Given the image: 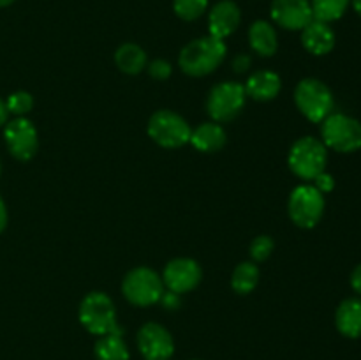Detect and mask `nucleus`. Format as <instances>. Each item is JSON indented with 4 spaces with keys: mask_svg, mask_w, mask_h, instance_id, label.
<instances>
[{
    "mask_svg": "<svg viewBox=\"0 0 361 360\" xmlns=\"http://www.w3.org/2000/svg\"><path fill=\"white\" fill-rule=\"evenodd\" d=\"M226 56V44L222 39L208 35L200 37L196 41H190L180 53V67L185 74L194 78L207 76L214 73L219 64Z\"/></svg>",
    "mask_w": 361,
    "mask_h": 360,
    "instance_id": "f257e3e1",
    "label": "nucleus"
},
{
    "mask_svg": "<svg viewBox=\"0 0 361 360\" xmlns=\"http://www.w3.org/2000/svg\"><path fill=\"white\" fill-rule=\"evenodd\" d=\"M80 321L90 334L106 335L122 332L116 323V311L113 300L102 292H92L81 300Z\"/></svg>",
    "mask_w": 361,
    "mask_h": 360,
    "instance_id": "f03ea898",
    "label": "nucleus"
},
{
    "mask_svg": "<svg viewBox=\"0 0 361 360\" xmlns=\"http://www.w3.org/2000/svg\"><path fill=\"white\" fill-rule=\"evenodd\" d=\"M295 102L302 115L316 124H321L328 115H331L335 106L330 87L316 78H305L296 85Z\"/></svg>",
    "mask_w": 361,
    "mask_h": 360,
    "instance_id": "7ed1b4c3",
    "label": "nucleus"
},
{
    "mask_svg": "<svg viewBox=\"0 0 361 360\" xmlns=\"http://www.w3.org/2000/svg\"><path fill=\"white\" fill-rule=\"evenodd\" d=\"M288 162L296 176L303 180H314L326 168V145L312 136L300 138L289 150Z\"/></svg>",
    "mask_w": 361,
    "mask_h": 360,
    "instance_id": "20e7f679",
    "label": "nucleus"
},
{
    "mask_svg": "<svg viewBox=\"0 0 361 360\" xmlns=\"http://www.w3.org/2000/svg\"><path fill=\"white\" fill-rule=\"evenodd\" d=\"M321 136L335 152L351 154L361 148V122L344 113H331L321 122Z\"/></svg>",
    "mask_w": 361,
    "mask_h": 360,
    "instance_id": "39448f33",
    "label": "nucleus"
},
{
    "mask_svg": "<svg viewBox=\"0 0 361 360\" xmlns=\"http://www.w3.org/2000/svg\"><path fill=\"white\" fill-rule=\"evenodd\" d=\"M122 292L130 304L147 307L161 300L164 293V282L152 268L137 267L123 277Z\"/></svg>",
    "mask_w": 361,
    "mask_h": 360,
    "instance_id": "423d86ee",
    "label": "nucleus"
},
{
    "mask_svg": "<svg viewBox=\"0 0 361 360\" xmlns=\"http://www.w3.org/2000/svg\"><path fill=\"white\" fill-rule=\"evenodd\" d=\"M192 129L171 109H159L148 120V136L164 148H178L190 140Z\"/></svg>",
    "mask_w": 361,
    "mask_h": 360,
    "instance_id": "0eeeda50",
    "label": "nucleus"
},
{
    "mask_svg": "<svg viewBox=\"0 0 361 360\" xmlns=\"http://www.w3.org/2000/svg\"><path fill=\"white\" fill-rule=\"evenodd\" d=\"M291 221L300 228H314L324 214V196L314 186H298L288 201Z\"/></svg>",
    "mask_w": 361,
    "mask_h": 360,
    "instance_id": "6e6552de",
    "label": "nucleus"
},
{
    "mask_svg": "<svg viewBox=\"0 0 361 360\" xmlns=\"http://www.w3.org/2000/svg\"><path fill=\"white\" fill-rule=\"evenodd\" d=\"M245 88L236 81H224L215 85L208 94L207 109L215 122H229L240 115L245 106Z\"/></svg>",
    "mask_w": 361,
    "mask_h": 360,
    "instance_id": "1a4fd4ad",
    "label": "nucleus"
},
{
    "mask_svg": "<svg viewBox=\"0 0 361 360\" xmlns=\"http://www.w3.org/2000/svg\"><path fill=\"white\" fill-rule=\"evenodd\" d=\"M4 138H6V145L9 148L11 154L20 161H28L35 155L39 147L37 131H35L34 124L30 120L18 116V119L11 120L4 131Z\"/></svg>",
    "mask_w": 361,
    "mask_h": 360,
    "instance_id": "9d476101",
    "label": "nucleus"
},
{
    "mask_svg": "<svg viewBox=\"0 0 361 360\" xmlns=\"http://www.w3.org/2000/svg\"><path fill=\"white\" fill-rule=\"evenodd\" d=\"M137 348L145 360H169L175 352V342L162 325L145 323L137 332Z\"/></svg>",
    "mask_w": 361,
    "mask_h": 360,
    "instance_id": "9b49d317",
    "label": "nucleus"
},
{
    "mask_svg": "<svg viewBox=\"0 0 361 360\" xmlns=\"http://www.w3.org/2000/svg\"><path fill=\"white\" fill-rule=\"evenodd\" d=\"M201 277H203V272L196 261L190 260V258H175L166 265L162 282L169 292L182 295V293L196 288Z\"/></svg>",
    "mask_w": 361,
    "mask_h": 360,
    "instance_id": "f8f14e48",
    "label": "nucleus"
},
{
    "mask_svg": "<svg viewBox=\"0 0 361 360\" xmlns=\"http://www.w3.org/2000/svg\"><path fill=\"white\" fill-rule=\"evenodd\" d=\"M271 18L286 30H303L314 20L309 0H274Z\"/></svg>",
    "mask_w": 361,
    "mask_h": 360,
    "instance_id": "ddd939ff",
    "label": "nucleus"
},
{
    "mask_svg": "<svg viewBox=\"0 0 361 360\" xmlns=\"http://www.w3.org/2000/svg\"><path fill=\"white\" fill-rule=\"evenodd\" d=\"M240 20H242L240 7L233 0H221L212 7L210 14H208L210 35L224 41L228 35H231L238 28Z\"/></svg>",
    "mask_w": 361,
    "mask_h": 360,
    "instance_id": "4468645a",
    "label": "nucleus"
},
{
    "mask_svg": "<svg viewBox=\"0 0 361 360\" xmlns=\"http://www.w3.org/2000/svg\"><path fill=\"white\" fill-rule=\"evenodd\" d=\"M302 44L309 53L316 56L328 55L335 48V32L330 23L312 20L302 30Z\"/></svg>",
    "mask_w": 361,
    "mask_h": 360,
    "instance_id": "2eb2a0df",
    "label": "nucleus"
},
{
    "mask_svg": "<svg viewBox=\"0 0 361 360\" xmlns=\"http://www.w3.org/2000/svg\"><path fill=\"white\" fill-rule=\"evenodd\" d=\"M335 325H337V330L345 337H361V299L351 296V299L342 300L335 313Z\"/></svg>",
    "mask_w": 361,
    "mask_h": 360,
    "instance_id": "dca6fc26",
    "label": "nucleus"
},
{
    "mask_svg": "<svg viewBox=\"0 0 361 360\" xmlns=\"http://www.w3.org/2000/svg\"><path fill=\"white\" fill-rule=\"evenodd\" d=\"M245 94L256 101H271L281 92V78L274 71H257L245 83Z\"/></svg>",
    "mask_w": 361,
    "mask_h": 360,
    "instance_id": "f3484780",
    "label": "nucleus"
},
{
    "mask_svg": "<svg viewBox=\"0 0 361 360\" xmlns=\"http://www.w3.org/2000/svg\"><path fill=\"white\" fill-rule=\"evenodd\" d=\"M249 42L250 48L261 56L275 55L279 48L277 32L268 21L257 20L249 28Z\"/></svg>",
    "mask_w": 361,
    "mask_h": 360,
    "instance_id": "a211bd4d",
    "label": "nucleus"
},
{
    "mask_svg": "<svg viewBox=\"0 0 361 360\" xmlns=\"http://www.w3.org/2000/svg\"><path fill=\"white\" fill-rule=\"evenodd\" d=\"M190 143L201 152H217L226 143V131L217 122H204L190 133Z\"/></svg>",
    "mask_w": 361,
    "mask_h": 360,
    "instance_id": "6ab92c4d",
    "label": "nucleus"
},
{
    "mask_svg": "<svg viewBox=\"0 0 361 360\" xmlns=\"http://www.w3.org/2000/svg\"><path fill=\"white\" fill-rule=\"evenodd\" d=\"M115 62L118 69L126 74H137L147 67V53L134 42H126L115 53Z\"/></svg>",
    "mask_w": 361,
    "mask_h": 360,
    "instance_id": "aec40b11",
    "label": "nucleus"
},
{
    "mask_svg": "<svg viewBox=\"0 0 361 360\" xmlns=\"http://www.w3.org/2000/svg\"><path fill=\"white\" fill-rule=\"evenodd\" d=\"M95 360H129V348L123 342L122 332H113L99 337L94 348Z\"/></svg>",
    "mask_w": 361,
    "mask_h": 360,
    "instance_id": "412c9836",
    "label": "nucleus"
},
{
    "mask_svg": "<svg viewBox=\"0 0 361 360\" xmlns=\"http://www.w3.org/2000/svg\"><path fill=\"white\" fill-rule=\"evenodd\" d=\"M259 281V268L250 261H243L238 267L233 270L231 275V288L235 289L238 295H247L252 292Z\"/></svg>",
    "mask_w": 361,
    "mask_h": 360,
    "instance_id": "4be33fe9",
    "label": "nucleus"
},
{
    "mask_svg": "<svg viewBox=\"0 0 361 360\" xmlns=\"http://www.w3.org/2000/svg\"><path fill=\"white\" fill-rule=\"evenodd\" d=\"M351 0H310L314 20L331 23L344 16Z\"/></svg>",
    "mask_w": 361,
    "mask_h": 360,
    "instance_id": "5701e85b",
    "label": "nucleus"
},
{
    "mask_svg": "<svg viewBox=\"0 0 361 360\" xmlns=\"http://www.w3.org/2000/svg\"><path fill=\"white\" fill-rule=\"evenodd\" d=\"M208 7V0H173V9L178 18L194 21L203 16Z\"/></svg>",
    "mask_w": 361,
    "mask_h": 360,
    "instance_id": "b1692460",
    "label": "nucleus"
},
{
    "mask_svg": "<svg viewBox=\"0 0 361 360\" xmlns=\"http://www.w3.org/2000/svg\"><path fill=\"white\" fill-rule=\"evenodd\" d=\"M32 106H34V99H32V95L28 94V92H23V90L14 92V94H11L6 101L7 112L18 116L27 115V113L32 109Z\"/></svg>",
    "mask_w": 361,
    "mask_h": 360,
    "instance_id": "393cba45",
    "label": "nucleus"
},
{
    "mask_svg": "<svg viewBox=\"0 0 361 360\" xmlns=\"http://www.w3.org/2000/svg\"><path fill=\"white\" fill-rule=\"evenodd\" d=\"M274 240L270 239L268 235H259L252 240L250 244V256H252L254 261H264L271 253H274Z\"/></svg>",
    "mask_w": 361,
    "mask_h": 360,
    "instance_id": "a878e982",
    "label": "nucleus"
},
{
    "mask_svg": "<svg viewBox=\"0 0 361 360\" xmlns=\"http://www.w3.org/2000/svg\"><path fill=\"white\" fill-rule=\"evenodd\" d=\"M171 64L162 59H157L152 64H148V74L155 78V80H168L171 76Z\"/></svg>",
    "mask_w": 361,
    "mask_h": 360,
    "instance_id": "bb28decb",
    "label": "nucleus"
},
{
    "mask_svg": "<svg viewBox=\"0 0 361 360\" xmlns=\"http://www.w3.org/2000/svg\"><path fill=\"white\" fill-rule=\"evenodd\" d=\"M314 187H316L317 191H321V193H331L335 187V180L334 176L330 175V173L323 172L321 175H317L316 179H314Z\"/></svg>",
    "mask_w": 361,
    "mask_h": 360,
    "instance_id": "cd10ccee",
    "label": "nucleus"
},
{
    "mask_svg": "<svg viewBox=\"0 0 361 360\" xmlns=\"http://www.w3.org/2000/svg\"><path fill=\"white\" fill-rule=\"evenodd\" d=\"M159 302H162V306L166 307V309H176V307H180V295L178 293H175V292H164L162 293V296H161V300H159Z\"/></svg>",
    "mask_w": 361,
    "mask_h": 360,
    "instance_id": "c85d7f7f",
    "label": "nucleus"
},
{
    "mask_svg": "<svg viewBox=\"0 0 361 360\" xmlns=\"http://www.w3.org/2000/svg\"><path fill=\"white\" fill-rule=\"evenodd\" d=\"M250 64H252V60H250V56H247V55H238L235 60H233V69H235L236 73H243V71L249 69Z\"/></svg>",
    "mask_w": 361,
    "mask_h": 360,
    "instance_id": "c756f323",
    "label": "nucleus"
},
{
    "mask_svg": "<svg viewBox=\"0 0 361 360\" xmlns=\"http://www.w3.org/2000/svg\"><path fill=\"white\" fill-rule=\"evenodd\" d=\"M351 286L358 295H361V263L356 265V268L351 274Z\"/></svg>",
    "mask_w": 361,
    "mask_h": 360,
    "instance_id": "7c9ffc66",
    "label": "nucleus"
},
{
    "mask_svg": "<svg viewBox=\"0 0 361 360\" xmlns=\"http://www.w3.org/2000/svg\"><path fill=\"white\" fill-rule=\"evenodd\" d=\"M7 224V210H6V203H4V200L0 198V233L4 232V228H6Z\"/></svg>",
    "mask_w": 361,
    "mask_h": 360,
    "instance_id": "2f4dec72",
    "label": "nucleus"
},
{
    "mask_svg": "<svg viewBox=\"0 0 361 360\" xmlns=\"http://www.w3.org/2000/svg\"><path fill=\"white\" fill-rule=\"evenodd\" d=\"M7 115H9V112H7V108H6V102L0 99V126H4V124H6Z\"/></svg>",
    "mask_w": 361,
    "mask_h": 360,
    "instance_id": "473e14b6",
    "label": "nucleus"
},
{
    "mask_svg": "<svg viewBox=\"0 0 361 360\" xmlns=\"http://www.w3.org/2000/svg\"><path fill=\"white\" fill-rule=\"evenodd\" d=\"M353 7H355L356 13L361 16V0H353Z\"/></svg>",
    "mask_w": 361,
    "mask_h": 360,
    "instance_id": "72a5a7b5",
    "label": "nucleus"
},
{
    "mask_svg": "<svg viewBox=\"0 0 361 360\" xmlns=\"http://www.w3.org/2000/svg\"><path fill=\"white\" fill-rule=\"evenodd\" d=\"M14 0H0V7H6V6H11Z\"/></svg>",
    "mask_w": 361,
    "mask_h": 360,
    "instance_id": "f704fd0d",
    "label": "nucleus"
}]
</instances>
